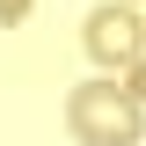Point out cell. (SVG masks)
<instances>
[{
  "label": "cell",
  "mask_w": 146,
  "mask_h": 146,
  "mask_svg": "<svg viewBox=\"0 0 146 146\" xmlns=\"http://www.w3.org/2000/svg\"><path fill=\"white\" fill-rule=\"evenodd\" d=\"M66 124H73L80 146H139L146 110L131 102L117 80H80V88L66 95Z\"/></svg>",
  "instance_id": "6da1fadb"
},
{
  "label": "cell",
  "mask_w": 146,
  "mask_h": 146,
  "mask_svg": "<svg viewBox=\"0 0 146 146\" xmlns=\"http://www.w3.org/2000/svg\"><path fill=\"white\" fill-rule=\"evenodd\" d=\"M139 44H146V22L131 15L124 0H110V7H95V15H88V51L102 58V66H131Z\"/></svg>",
  "instance_id": "7a4b0ae2"
},
{
  "label": "cell",
  "mask_w": 146,
  "mask_h": 146,
  "mask_svg": "<svg viewBox=\"0 0 146 146\" xmlns=\"http://www.w3.org/2000/svg\"><path fill=\"white\" fill-rule=\"evenodd\" d=\"M124 95L146 110V58H131V66H124Z\"/></svg>",
  "instance_id": "3957f363"
},
{
  "label": "cell",
  "mask_w": 146,
  "mask_h": 146,
  "mask_svg": "<svg viewBox=\"0 0 146 146\" xmlns=\"http://www.w3.org/2000/svg\"><path fill=\"white\" fill-rule=\"evenodd\" d=\"M29 7H36V0H0V22H22Z\"/></svg>",
  "instance_id": "277c9868"
}]
</instances>
